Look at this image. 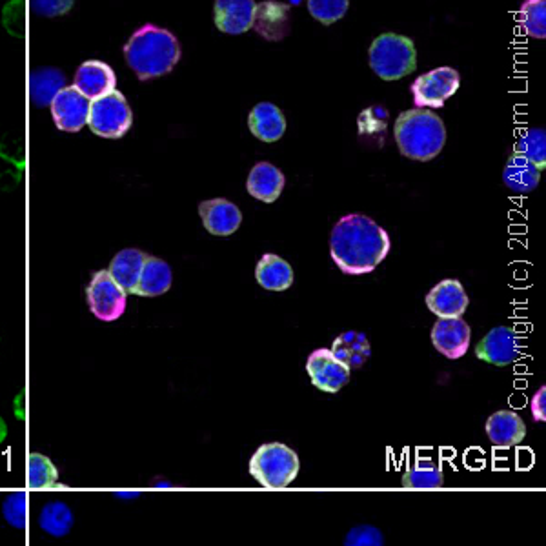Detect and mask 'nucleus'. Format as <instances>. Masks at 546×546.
Returning a JSON list of instances; mask_svg holds the SVG:
<instances>
[{
  "instance_id": "obj_1",
  "label": "nucleus",
  "mask_w": 546,
  "mask_h": 546,
  "mask_svg": "<svg viewBox=\"0 0 546 546\" xmlns=\"http://www.w3.org/2000/svg\"><path fill=\"white\" fill-rule=\"evenodd\" d=\"M390 235L374 219L352 213L341 217L332 230L330 253L346 275L374 272L390 253Z\"/></svg>"
},
{
  "instance_id": "obj_2",
  "label": "nucleus",
  "mask_w": 546,
  "mask_h": 546,
  "mask_svg": "<svg viewBox=\"0 0 546 546\" xmlns=\"http://www.w3.org/2000/svg\"><path fill=\"white\" fill-rule=\"evenodd\" d=\"M124 57L139 81H152L168 75L181 61V44L172 31L146 24L126 42Z\"/></svg>"
},
{
  "instance_id": "obj_3",
  "label": "nucleus",
  "mask_w": 546,
  "mask_h": 546,
  "mask_svg": "<svg viewBox=\"0 0 546 546\" xmlns=\"http://www.w3.org/2000/svg\"><path fill=\"white\" fill-rule=\"evenodd\" d=\"M394 135L399 152L412 161H432L445 148V124L428 110L401 113L395 121Z\"/></svg>"
},
{
  "instance_id": "obj_4",
  "label": "nucleus",
  "mask_w": 546,
  "mask_h": 546,
  "mask_svg": "<svg viewBox=\"0 0 546 546\" xmlns=\"http://www.w3.org/2000/svg\"><path fill=\"white\" fill-rule=\"evenodd\" d=\"M370 68L383 81H399L417 68V51L414 42L403 35L385 33L377 37L370 51Z\"/></svg>"
},
{
  "instance_id": "obj_5",
  "label": "nucleus",
  "mask_w": 546,
  "mask_h": 546,
  "mask_svg": "<svg viewBox=\"0 0 546 546\" xmlns=\"http://www.w3.org/2000/svg\"><path fill=\"white\" fill-rule=\"evenodd\" d=\"M299 455L283 443H266L250 459V474L264 488H286L299 474Z\"/></svg>"
},
{
  "instance_id": "obj_6",
  "label": "nucleus",
  "mask_w": 546,
  "mask_h": 546,
  "mask_svg": "<svg viewBox=\"0 0 546 546\" xmlns=\"http://www.w3.org/2000/svg\"><path fill=\"white\" fill-rule=\"evenodd\" d=\"M133 113L121 91L91 101L88 126L102 139H121L132 128Z\"/></svg>"
},
{
  "instance_id": "obj_7",
  "label": "nucleus",
  "mask_w": 546,
  "mask_h": 546,
  "mask_svg": "<svg viewBox=\"0 0 546 546\" xmlns=\"http://www.w3.org/2000/svg\"><path fill=\"white\" fill-rule=\"evenodd\" d=\"M461 86V77L454 68H437L421 75L412 84V95H414L417 110L423 108H443L445 102L455 95V91Z\"/></svg>"
},
{
  "instance_id": "obj_8",
  "label": "nucleus",
  "mask_w": 546,
  "mask_h": 546,
  "mask_svg": "<svg viewBox=\"0 0 546 546\" xmlns=\"http://www.w3.org/2000/svg\"><path fill=\"white\" fill-rule=\"evenodd\" d=\"M86 297L91 314L104 323L117 321L126 310V292L113 281L108 270L93 273Z\"/></svg>"
},
{
  "instance_id": "obj_9",
  "label": "nucleus",
  "mask_w": 546,
  "mask_h": 546,
  "mask_svg": "<svg viewBox=\"0 0 546 546\" xmlns=\"http://www.w3.org/2000/svg\"><path fill=\"white\" fill-rule=\"evenodd\" d=\"M306 372L310 375L315 388L326 394H337L343 386L348 385L352 370L346 368L330 348H319L308 357Z\"/></svg>"
},
{
  "instance_id": "obj_10",
  "label": "nucleus",
  "mask_w": 546,
  "mask_h": 546,
  "mask_svg": "<svg viewBox=\"0 0 546 546\" xmlns=\"http://www.w3.org/2000/svg\"><path fill=\"white\" fill-rule=\"evenodd\" d=\"M521 355H523L521 335L506 326L492 328L476 346L477 359L496 366L516 363Z\"/></svg>"
},
{
  "instance_id": "obj_11",
  "label": "nucleus",
  "mask_w": 546,
  "mask_h": 546,
  "mask_svg": "<svg viewBox=\"0 0 546 546\" xmlns=\"http://www.w3.org/2000/svg\"><path fill=\"white\" fill-rule=\"evenodd\" d=\"M90 104L91 102L86 97H82L73 86L64 88L51 104V115H53L55 126L62 132H81L82 128L88 124Z\"/></svg>"
},
{
  "instance_id": "obj_12",
  "label": "nucleus",
  "mask_w": 546,
  "mask_h": 546,
  "mask_svg": "<svg viewBox=\"0 0 546 546\" xmlns=\"http://www.w3.org/2000/svg\"><path fill=\"white\" fill-rule=\"evenodd\" d=\"M472 330L463 317L437 319L432 328V344L439 354L448 359H461L470 348Z\"/></svg>"
},
{
  "instance_id": "obj_13",
  "label": "nucleus",
  "mask_w": 546,
  "mask_h": 546,
  "mask_svg": "<svg viewBox=\"0 0 546 546\" xmlns=\"http://www.w3.org/2000/svg\"><path fill=\"white\" fill-rule=\"evenodd\" d=\"M115 86H117L115 71L102 61L82 62L73 81V88L90 102L110 95L115 91Z\"/></svg>"
},
{
  "instance_id": "obj_14",
  "label": "nucleus",
  "mask_w": 546,
  "mask_h": 546,
  "mask_svg": "<svg viewBox=\"0 0 546 546\" xmlns=\"http://www.w3.org/2000/svg\"><path fill=\"white\" fill-rule=\"evenodd\" d=\"M468 295L457 279H445L426 295V306L439 319L463 317L468 308Z\"/></svg>"
},
{
  "instance_id": "obj_15",
  "label": "nucleus",
  "mask_w": 546,
  "mask_h": 546,
  "mask_svg": "<svg viewBox=\"0 0 546 546\" xmlns=\"http://www.w3.org/2000/svg\"><path fill=\"white\" fill-rule=\"evenodd\" d=\"M255 13L253 0H217L215 26L228 35H243L255 26Z\"/></svg>"
},
{
  "instance_id": "obj_16",
  "label": "nucleus",
  "mask_w": 546,
  "mask_h": 546,
  "mask_svg": "<svg viewBox=\"0 0 546 546\" xmlns=\"http://www.w3.org/2000/svg\"><path fill=\"white\" fill-rule=\"evenodd\" d=\"M199 215L204 228L217 237H228L239 230L243 213L226 199H210L199 204Z\"/></svg>"
},
{
  "instance_id": "obj_17",
  "label": "nucleus",
  "mask_w": 546,
  "mask_h": 546,
  "mask_svg": "<svg viewBox=\"0 0 546 546\" xmlns=\"http://www.w3.org/2000/svg\"><path fill=\"white\" fill-rule=\"evenodd\" d=\"M486 435L497 448H512L525 441L526 425L512 410H499L486 421Z\"/></svg>"
},
{
  "instance_id": "obj_18",
  "label": "nucleus",
  "mask_w": 546,
  "mask_h": 546,
  "mask_svg": "<svg viewBox=\"0 0 546 546\" xmlns=\"http://www.w3.org/2000/svg\"><path fill=\"white\" fill-rule=\"evenodd\" d=\"M284 175L270 162H257L248 175L246 190L253 199L263 203H275L284 190Z\"/></svg>"
},
{
  "instance_id": "obj_19",
  "label": "nucleus",
  "mask_w": 546,
  "mask_h": 546,
  "mask_svg": "<svg viewBox=\"0 0 546 546\" xmlns=\"http://www.w3.org/2000/svg\"><path fill=\"white\" fill-rule=\"evenodd\" d=\"M248 126L259 141L277 142L286 132V119L272 102H259L250 112Z\"/></svg>"
},
{
  "instance_id": "obj_20",
  "label": "nucleus",
  "mask_w": 546,
  "mask_h": 546,
  "mask_svg": "<svg viewBox=\"0 0 546 546\" xmlns=\"http://www.w3.org/2000/svg\"><path fill=\"white\" fill-rule=\"evenodd\" d=\"M172 268L170 264L157 257L146 255V261L142 266L141 277L139 283L133 290V295H141V297H159L166 294L172 288Z\"/></svg>"
},
{
  "instance_id": "obj_21",
  "label": "nucleus",
  "mask_w": 546,
  "mask_h": 546,
  "mask_svg": "<svg viewBox=\"0 0 546 546\" xmlns=\"http://www.w3.org/2000/svg\"><path fill=\"white\" fill-rule=\"evenodd\" d=\"M31 102L37 108H48L55 101V97L66 88V77L61 70L55 68H41L31 71L28 77Z\"/></svg>"
},
{
  "instance_id": "obj_22",
  "label": "nucleus",
  "mask_w": 546,
  "mask_h": 546,
  "mask_svg": "<svg viewBox=\"0 0 546 546\" xmlns=\"http://www.w3.org/2000/svg\"><path fill=\"white\" fill-rule=\"evenodd\" d=\"M255 279L270 292H284L294 284L292 266L281 259L279 255L266 253L255 268Z\"/></svg>"
},
{
  "instance_id": "obj_23",
  "label": "nucleus",
  "mask_w": 546,
  "mask_h": 546,
  "mask_svg": "<svg viewBox=\"0 0 546 546\" xmlns=\"http://www.w3.org/2000/svg\"><path fill=\"white\" fill-rule=\"evenodd\" d=\"M144 261H146V253L135 248H126L113 257L108 273L124 292L133 294L135 286L139 283Z\"/></svg>"
},
{
  "instance_id": "obj_24",
  "label": "nucleus",
  "mask_w": 546,
  "mask_h": 546,
  "mask_svg": "<svg viewBox=\"0 0 546 546\" xmlns=\"http://www.w3.org/2000/svg\"><path fill=\"white\" fill-rule=\"evenodd\" d=\"M330 350L350 370L364 366L372 354L368 337L361 332H344L335 339Z\"/></svg>"
},
{
  "instance_id": "obj_25",
  "label": "nucleus",
  "mask_w": 546,
  "mask_h": 546,
  "mask_svg": "<svg viewBox=\"0 0 546 546\" xmlns=\"http://www.w3.org/2000/svg\"><path fill=\"white\" fill-rule=\"evenodd\" d=\"M503 182L512 192H534L541 182V172L532 162L526 161L519 155H512L503 170Z\"/></svg>"
},
{
  "instance_id": "obj_26",
  "label": "nucleus",
  "mask_w": 546,
  "mask_h": 546,
  "mask_svg": "<svg viewBox=\"0 0 546 546\" xmlns=\"http://www.w3.org/2000/svg\"><path fill=\"white\" fill-rule=\"evenodd\" d=\"M75 525V514L64 501H50L39 512V526L42 532L51 537H66Z\"/></svg>"
},
{
  "instance_id": "obj_27",
  "label": "nucleus",
  "mask_w": 546,
  "mask_h": 546,
  "mask_svg": "<svg viewBox=\"0 0 546 546\" xmlns=\"http://www.w3.org/2000/svg\"><path fill=\"white\" fill-rule=\"evenodd\" d=\"M443 481H445L443 468L432 459H428V457L415 459L414 463L408 466L405 474H403V486L417 488V490L441 488Z\"/></svg>"
},
{
  "instance_id": "obj_28",
  "label": "nucleus",
  "mask_w": 546,
  "mask_h": 546,
  "mask_svg": "<svg viewBox=\"0 0 546 546\" xmlns=\"http://www.w3.org/2000/svg\"><path fill=\"white\" fill-rule=\"evenodd\" d=\"M514 155L523 157L537 166V170H545L546 166V133L543 128H528L521 133L514 146Z\"/></svg>"
},
{
  "instance_id": "obj_29",
  "label": "nucleus",
  "mask_w": 546,
  "mask_h": 546,
  "mask_svg": "<svg viewBox=\"0 0 546 546\" xmlns=\"http://www.w3.org/2000/svg\"><path fill=\"white\" fill-rule=\"evenodd\" d=\"M517 21L528 37L545 39L546 37V2L545 0H526L519 10Z\"/></svg>"
},
{
  "instance_id": "obj_30",
  "label": "nucleus",
  "mask_w": 546,
  "mask_h": 546,
  "mask_svg": "<svg viewBox=\"0 0 546 546\" xmlns=\"http://www.w3.org/2000/svg\"><path fill=\"white\" fill-rule=\"evenodd\" d=\"M59 483V472L44 454H30L28 459V485L30 488H50Z\"/></svg>"
},
{
  "instance_id": "obj_31",
  "label": "nucleus",
  "mask_w": 546,
  "mask_h": 546,
  "mask_svg": "<svg viewBox=\"0 0 546 546\" xmlns=\"http://www.w3.org/2000/svg\"><path fill=\"white\" fill-rule=\"evenodd\" d=\"M348 8H350L348 0H308L310 15L324 26L341 21Z\"/></svg>"
},
{
  "instance_id": "obj_32",
  "label": "nucleus",
  "mask_w": 546,
  "mask_h": 546,
  "mask_svg": "<svg viewBox=\"0 0 546 546\" xmlns=\"http://www.w3.org/2000/svg\"><path fill=\"white\" fill-rule=\"evenodd\" d=\"M2 517L8 525L24 530L26 528V494L11 492L2 503Z\"/></svg>"
},
{
  "instance_id": "obj_33",
  "label": "nucleus",
  "mask_w": 546,
  "mask_h": 546,
  "mask_svg": "<svg viewBox=\"0 0 546 546\" xmlns=\"http://www.w3.org/2000/svg\"><path fill=\"white\" fill-rule=\"evenodd\" d=\"M344 546H385V537L377 526H354L344 537Z\"/></svg>"
},
{
  "instance_id": "obj_34",
  "label": "nucleus",
  "mask_w": 546,
  "mask_h": 546,
  "mask_svg": "<svg viewBox=\"0 0 546 546\" xmlns=\"http://www.w3.org/2000/svg\"><path fill=\"white\" fill-rule=\"evenodd\" d=\"M31 11L39 17H59L73 8L71 0H33Z\"/></svg>"
},
{
  "instance_id": "obj_35",
  "label": "nucleus",
  "mask_w": 546,
  "mask_h": 546,
  "mask_svg": "<svg viewBox=\"0 0 546 546\" xmlns=\"http://www.w3.org/2000/svg\"><path fill=\"white\" fill-rule=\"evenodd\" d=\"M530 410L534 415V421L537 423H545L546 421V388L541 386L537 390L534 397H532V403H530Z\"/></svg>"
},
{
  "instance_id": "obj_36",
  "label": "nucleus",
  "mask_w": 546,
  "mask_h": 546,
  "mask_svg": "<svg viewBox=\"0 0 546 546\" xmlns=\"http://www.w3.org/2000/svg\"><path fill=\"white\" fill-rule=\"evenodd\" d=\"M24 397H26V392H21V394L17 395V399L13 401L15 415H17L21 421L24 419V415H26V401H24Z\"/></svg>"
},
{
  "instance_id": "obj_37",
  "label": "nucleus",
  "mask_w": 546,
  "mask_h": 546,
  "mask_svg": "<svg viewBox=\"0 0 546 546\" xmlns=\"http://www.w3.org/2000/svg\"><path fill=\"white\" fill-rule=\"evenodd\" d=\"M139 496H141L139 492H115V497H117V499H128V501L137 499Z\"/></svg>"
},
{
  "instance_id": "obj_38",
  "label": "nucleus",
  "mask_w": 546,
  "mask_h": 546,
  "mask_svg": "<svg viewBox=\"0 0 546 546\" xmlns=\"http://www.w3.org/2000/svg\"><path fill=\"white\" fill-rule=\"evenodd\" d=\"M6 437H8V425H6V421L0 417V445L6 441Z\"/></svg>"
}]
</instances>
